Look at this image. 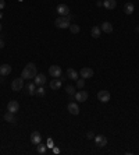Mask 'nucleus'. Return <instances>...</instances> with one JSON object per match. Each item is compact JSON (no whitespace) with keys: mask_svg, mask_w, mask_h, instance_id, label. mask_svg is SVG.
I'll list each match as a JSON object with an SVG mask.
<instances>
[{"mask_svg":"<svg viewBox=\"0 0 139 155\" xmlns=\"http://www.w3.org/2000/svg\"><path fill=\"white\" fill-rule=\"evenodd\" d=\"M1 28H3V27H1V24H0V31H1Z\"/></svg>","mask_w":139,"mask_h":155,"instance_id":"473e14b6","label":"nucleus"},{"mask_svg":"<svg viewBox=\"0 0 139 155\" xmlns=\"http://www.w3.org/2000/svg\"><path fill=\"white\" fill-rule=\"evenodd\" d=\"M103 6H104V8H107V10H114L115 6H117V1L115 0H104L103 1Z\"/></svg>","mask_w":139,"mask_h":155,"instance_id":"dca6fc26","label":"nucleus"},{"mask_svg":"<svg viewBox=\"0 0 139 155\" xmlns=\"http://www.w3.org/2000/svg\"><path fill=\"white\" fill-rule=\"evenodd\" d=\"M11 73V66L10 65H0V76H8Z\"/></svg>","mask_w":139,"mask_h":155,"instance_id":"4468645a","label":"nucleus"},{"mask_svg":"<svg viewBox=\"0 0 139 155\" xmlns=\"http://www.w3.org/2000/svg\"><path fill=\"white\" fill-rule=\"evenodd\" d=\"M101 34V29L100 27H92V29H90V35H92V38H99Z\"/></svg>","mask_w":139,"mask_h":155,"instance_id":"412c9836","label":"nucleus"},{"mask_svg":"<svg viewBox=\"0 0 139 155\" xmlns=\"http://www.w3.org/2000/svg\"><path fill=\"white\" fill-rule=\"evenodd\" d=\"M3 48H4V42L0 39V49H3Z\"/></svg>","mask_w":139,"mask_h":155,"instance_id":"c756f323","label":"nucleus"},{"mask_svg":"<svg viewBox=\"0 0 139 155\" xmlns=\"http://www.w3.org/2000/svg\"><path fill=\"white\" fill-rule=\"evenodd\" d=\"M6 7V1L4 0H0V10H3Z\"/></svg>","mask_w":139,"mask_h":155,"instance_id":"cd10ccee","label":"nucleus"},{"mask_svg":"<svg viewBox=\"0 0 139 155\" xmlns=\"http://www.w3.org/2000/svg\"><path fill=\"white\" fill-rule=\"evenodd\" d=\"M3 18V11H1V10H0V20Z\"/></svg>","mask_w":139,"mask_h":155,"instance_id":"2f4dec72","label":"nucleus"},{"mask_svg":"<svg viewBox=\"0 0 139 155\" xmlns=\"http://www.w3.org/2000/svg\"><path fill=\"white\" fill-rule=\"evenodd\" d=\"M65 92H67L68 95H75V88H74L72 85H67V87H65Z\"/></svg>","mask_w":139,"mask_h":155,"instance_id":"393cba45","label":"nucleus"},{"mask_svg":"<svg viewBox=\"0 0 139 155\" xmlns=\"http://www.w3.org/2000/svg\"><path fill=\"white\" fill-rule=\"evenodd\" d=\"M18 109H19V103L17 101H10L8 105H7V110L14 113V115H15V112H18Z\"/></svg>","mask_w":139,"mask_h":155,"instance_id":"9d476101","label":"nucleus"},{"mask_svg":"<svg viewBox=\"0 0 139 155\" xmlns=\"http://www.w3.org/2000/svg\"><path fill=\"white\" fill-rule=\"evenodd\" d=\"M44 94H46V90L43 88V85H39V88H36V94H35V95H38V97H44Z\"/></svg>","mask_w":139,"mask_h":155,"instance_id":"b1692460","label":"nucleus"},{"mask_svg":"<svg viewBox=\"0 0 139 155\" xmlns=\"http://www.w3.org/2000/svg\"><path fill=\"white\" fill-rule=\"evenodd\" d=\"M36 149H38V154L44 155L46 152H47V145H43V144H40V142H39L38 145H36Z\"/></svg>","mask_w":139,"mask_h":155,"instance_id":"5701e85b","label":"nucleus"},{"mask_svg":"<svg viewBox=\"0 0 139 155\" xmlns=\"http://www.w3.org/2000/svg\"><path fill=\"white\" fill-rule=\"evenodd\" d=\"M124 11H125V14L131 15V14L135 11V6H133V3H125V6H124Z\"/></svg>","mask_w":139,"mask_h":155,"instance_id":"aec40b11","label":"nucleus"},{"mask_svg":"<svg viewBox=\"0 0 139 155\" xmlns=\"http://www.w3.org/2000/svg\"><path fill=\"white\" fill-rule=\"evenodd\" d=\"M35 84L44 85L46 84V76H44V74H36V77H35Z\"/></svg>","mask_w":139,"mask_h":155,"instance_id":"f3484780","label":"nucleus"},{"mask_svg":"<svg viewBox=\"0 0 139 155\" xmlns=\"http://www.w3.org/2000/svg\"><path fill=\"white\" fill-rule=\"evenodd\" d=\"M100 29L103 31V32H106V34H111V32H113V25H111L108 21H103V22H101V25H100Z\"/></svg>","mask_w":139,"mask_h":155,"instance_id":"ddd939ff","label":"nucleus"},{"mask_svg":"<svg viewBox=\"0 0 139 155\" xmlns=\"http://www.w3.org/2000/svg\"><path fill=\"white\" fill-rule=\"evenodd\" d=\"M95 144L97 145V147H106L107 145V138L104 136H101V134H99V136L95 137Z\"/></svg>","mask_w":139,"mask_h":155,"instance_id":"6e6552de","label":"nucleus"},{"mask_svg":"<svg viewBox=\"0 0 139 155\" xmlns=\"http://www.w3.org/2000/svg\"><path fill=\"white\" fill-rule=\"evenodd\" d=\"M67 77H68L70 80H78L79 74H78V71L74 70V69H68V70H67Z\"/></svg>","mask_w":139,"mask_h":155,"instance_id":"6ab92c4d","label":"nucleus"},{"mask_svg":"<svg viewBox=\"0 0 139 155\" xmlns=\"http://www.w3.org/2000/svg\"><path fill=\"white\" fill-rule=\"evenodd\" d=\"M93 133H92V131H89V133H86V138H89V140H90V138H93Z\"/></svg>","mask_w":139,"mask_h":155,"instance_id":"c85d7f7f","label":"nucleus"},{"mask_svg":"<svg viewBox=\"0 0 139 155\" xmlns=\"http://www.w3.org/2000/svg\"><path fill=\"white\" fill-rule=\"evenodd\" d=\"M75 101H78V102H85L86 99H88V92L86 91H78V92H75Z\"/></svg>","mask_w":139,"mask_h":155,"instance_id":"1a4fd4ad","label":"nucleus"},{"mask_svg":"<svg viewBox=\"0 0 139 155\" xmlns=\"http://www.w3.org/2000/svg\"><path fill=\"white\" fill-rule=\"evenodd\" d=\"M53 151H54V154H58V152H60V149L58 148H53Z\"/></svg>","mask_w":139,"mask_h":155,"instance_id":"7c9ffc66","label":"nucleus"},{"mask_svg":"<svg viewBox=\"0 0 139 155\" xmlns=\"http://www.w3.org/2000/svg\"><path fill=\"white\" fill-rule=\"evenodd\" d=\"M70 20H71V15H67V17H58V18L54 21V25L57 28H70Z\"/></svg>","mask_w":139,"mask_h":155,"instance_id":"f03ea898","label":"nucleus"},{"mask_svg":"<svg viewBox=\"0 0 139 155\" xmlns=\"http://www.w3.org/2000/svg\"><path fill=\"white\" fill-rule=\"evenodd\" d=\"M49 74L54 78H60L61 76H63V70H61L60 66L53 65V66H50V69H49Z\"/></svg>","mask_w":139,"mask_h":155,"instance_id":"7ed1b4c3","label":"nucleus"},{"mask_svg":"<svg viewBox=\"0 0 139 155\" xmlns=\"http://www.w3.org/2000/svg\"><path fill=\"white\" fill-rule=\"evenodd\" d=\"M19 1H22V0H19Z\"/></svg>","mask_w":139,"mask_h":155,"instance_id":"72a5a7b5","label":"nucleus"},{"mask_svg":"<svg viewBox=\"0 0 139 155\" xmlns=\"http://www.w3.org/2000/svg\"><path fill=\"white\" fill-rule=\"evenodd\" d=\"M83 85H85V78H78L76 80V87L81 90V88H83Z\"/></svg>","mask_w":139,"mask_h":155,"instance_id":"bb28decb","label":"nucleus"},{"mask_svg":"<svg viewBox=\"0 0 139 155\" xmlns=\"http://www.w3.org/2000/svg\"><path fill=\"white\" fill-rule=\"evenodd\" d=\"M67 109H68V112L71 115H74V116H76V115L79 113V106H78L76 102H70L68 106H67Z\"/></svg>","mask_w":139,"mask_h":155,"instance_id":"0eeeda50","label":"nucleus"},{"mask_svg":"<svg viewBox=\"0 0 139 155\" xmlns=\"http://www.w3.org/2000/svg\"><path fill=\"white\" fill-rule=\"evenodd\" d=\"M70 31L72 34H78L79 32V27L76 25V24H71V25H70Z\"/></svg>","mask_w":139,"mask_h":155,"instance_id":"a878e982","label":"nucleus"},{"mask_svg":"<svg viewBox=\"0 0 139 155\" xmlns=\"http://www.w3.org/2000/svg\"><path fill=\"white\" fill-rule=\"evenodd\" d=\"M81 77L82 78H92L93 77V70L90 67H82L81 69Z\"/></svg>","mask_w":139,"mask_h":155,"instance_id":"9b49d317","label":"nucleus"},{"mask_svg":"<svg viewBox=\"0 0 139 155\" xmlns=\"http://www.w3.org/2000/svg\"><path fill=\"white\" fill-rule=\"evenodd\" d=\"M4 120L8 122V123H15L17 122V119H15V116H14V113L8 112V110H7V113L4 115Z\"/></svg>","mask_w":139,"mask_h":155,"instance_id":"4be33fe9","label":"nucleus"},{"mask_svg":"<svg viewBox=\"0 0 139 155\" xmlns=\"http://www.w3.org/2000/svg\"><path fill=\"white\" fill-rule=\"evenodd\" d=\"M38 74V69H36V65L33 63H28V65L24 67V70L21 73V77L25 78V80H31V78H35Z\"/></svg>","mask_w":139,"mask_h":155,"instance_id":"f257e3e1","label":"nucleus"},{"mask_svg":"<svg viewBox=\"0 0 139 155\" xmlns=\"http://www.w3.org/2000/svg\"><path fill=\"white\" fill-rule=\"evenodd\" d=\"M57 13L61 17H67V15H70V7L67 4H58L57 6Z\"/></svg>","mask_w":139,"mask_h":155,"instance_id":"423d86ee","label":"nucleus"},{"mask_svg":"<svg viewBox=\"0 0 139 155\" xmlns=\"http://www.w3.org/2000/svg\"><path fill=\"white\" fill-rule=\"evenodd\" d=\"M110 97H111V95H110V92H108L107 90H100L97 92V99L103 103L108 102V101H110Z\"/></svg>","mask_w":139,"mask_h":155,"instance_id":"20e7f679","label":"nucleus"},{"mask_svg":"<svg viewBox=\"0 0 139 155\" xmlns=\"http://www.w3.org/2000/svg\"><path fill=\"white\" fill-rule=\"evenodd\" d=\"M61 84H63V81H61V80L54 78V80H51V81H50V88H51V90H60Z\"/></svg>","mask_w":139,"mask_h":155,"instance_id":"a211bd4d","label":"nucleus"},{"mask_svg":"<svg viewBox=\"0 0 139 155\" xmlns=\"http://www.w3.org/2000/svg\"><path fill=\"white\" fill-rule=\"evenodd\" d=\"M25 90L29 95H35V94H36V84H35V83H28V84L25 85Z\"/></svg>","mask_w":139,"mask_h":155,"instance_id":"2eb2a0df","label":"nucleus"},{"mask_svg":"<svg viewBox=\"0 0 139 155\" xmlns=\"http://www.w3.org/2000/svg\"><path fill=\"white\" fill-rule=\"evenodd\" d=\"M11 88H13V91H21L24 88V78H14L13 83H11Z\"/></svg>","mask_w":139,"mask_h":155,"instance_id":"39448f33","label":"nucleus"},{"mask_svg":"<svg viewBox=\"0 0 139 155\" xmlns=\"http://www.w3.org/2000/svg\"><path fill=\"white\" fill-rule=\"evenodd\" d=\"M42 141V136H40V133L39 131H33L31 134V142L33 145H38L39 142Z\"/></svg>","mask_w":139,"mask_h":155,"instance_id":"f8f14e48","label":"nucleus"}]
</instances>
